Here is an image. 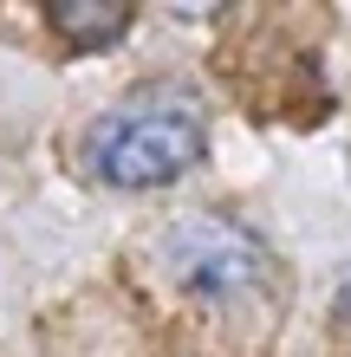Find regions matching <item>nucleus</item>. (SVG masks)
<instances>
[{
    "instance_id": "nucleus-1",
    "label": "nucleus",
    "mask_w": 351,
    "mask_h": 357,
    "mask_svg": "<svg viewBox=\"0 0 351 357\" xmlns=\"http://www.w3.org/2000/svg\"><path fill=\"white\" fill-rule=\"evenodd\" d=\"M150 266L163 273V286L182 292L202 312H234L260 305L274 292V254L254 227H241L228 215H182L163 221L150 234Z\"/></svg>"
},
{
    "instance_id": "nucleus-2",
    "label": "nucleus",
    "mask_w": 351,
    "mask_h": 357,
    "mask_svg": "<svg viewBox=\"0 0 351 357\" xmlns=\"http://www.w3.org/2000/svg\"><path fill=\"white\" fill-rule=\"evenodd\" d=\"M202 143L209 123L189 91H143L85 130V169L105 188H163L202 156Z\"/></svg>"
},
{
    "instance_id": "nucleus-3",
    "label": "nucleus",
    "mask_w": 351,
    "mask_h": 357,
    "mask_svg": "<svg viewBox=\"0 0 351 357\" xmlns=\"http://www.w3.org/2000/svg\"><path fill=\"white\" fill-rule=\"evenodd\" d=\"M46 20L59 39H72V52H105L111 39L130 33V7H91V0H52Z\"/></svg>"
}]
</instances>
